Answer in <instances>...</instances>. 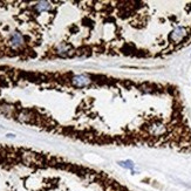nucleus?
Returning a JSON list of instances; mask_svg holds the SVG:
<instances>
[{"label": "nucleus", "mask_w": 191, "mask_h": 191, "mask_svg": "<svg viewBox=\"0 0 191 191\" xmlns=\"http://www.w3.org/2000/svg\"><path fill=\"white\" fill-rule=\"evenodd\" d=\"M0 115L94 147L191 154L184 96L167 81L0 66Z\"/></svg>", "instance_id": "obj_1"}, {"label": "nucleus", "mask_w": 191, "mask_h": 191, "mask_svg": "<svg viewBox=\"0 0 191 191\" xmlns=\"http://www.w3.org/2000/svg\"><path fill=\"white\" fill-rule=\"evenodd\" d=\"M31 60H154L191 45V1H24Z\"/></svg>", "instance_id": "obj_2"}, {"label": "nucleus", "mask_w": 191, "mask_h": 191, "mask_svg": "<svg viewBox=\"0 0 191 191\" xmlns=\"http://www.w3.org/2000/svg\"><path fill=\"white\" fill-rule=\"evenodd\" d=\"M3 191H134L108 172L63 156L33 150Z\"/></svg>", "instance_id": "obj_3"}]
</instances>
